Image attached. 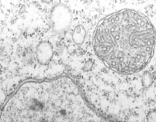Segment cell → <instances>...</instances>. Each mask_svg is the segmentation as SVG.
<instances>
[{"instance_id": "6da1fadb", "label": "cell", "mask_w": 156, "mask_h": 122, "mask_svg": "<svg viewBox=\"0 0 156 122\" xmlns=\"http://www.w3.org/2000/svg\"><path fill=\"white\" fill-rule=\"evenodd\" d=\"M155 35L146 16L122 10L98 23L94 35V51L112 71L131 74L143 69L153 58Z\"/></svg>"}, {"instance_id": "7a4b0ae2", "label": "cell", "mask_w": 156, "mask_h": 122, "mask_svg": "<svg viewBox=\"0 0 156 122\" xmlns=\"http://www.w3.org/2000/svg\"><path fill=\"white\" fill-rule=\"evenodd\" d=\"M51 21L53 30L61 32L70 26L72 22V14L69 9L64 5H58L52 10Z\"/></svg>"}, {"instance_id": "3957f363", "label": "cell", "mask_w": 156, "mask_h": 122, "mask_svg": "<svg viewBox=\"0 0 156 122\" xmlns=\"http://www.w3.org/2000/svg\"><path fill=\"white\" fill-rule=\"evenodd\" d=\"M53 56V48L48 42H42L38 44L36 49V58L40 64H47Z\"/></svg>"}, {"instance_id": "277c9868", "label": "cell", "mask_w": 156, "mask_h": 122, "mask_svg": "<svg viewBox=\"0 0 156 122\" xmlns=\"http://www.w3.org/2000/svg\"><path fill=\"white\" fill-rule=\"evenodd\" d=\"M85 36H86V31L83 25H79L75 27V30L72 33V39L74 42L77 45H80L84 42Z\"/></svg>"}, {"instance_id": "5b68a950", "label": "cell", "mask_w": 156, "mask_h": 122, "mask_svg": "<svg viewBox=\"0 0 156 122\" xmlns=\"http://www.w3.org/2000/svg\"><path fill=\"white\" fill-rule=\"evenodd\" d=\"M153 83V78L151 73L148 71H145L142 76V84L144 88H149Z\"/></svg>"}, {"instance_id": "8992f818", "label": "cell", "mask_w": 156, "mask_h": 122, "mask_svg": "<svg viewBox=\"0 0 156 122\" xmlns=\"http://www.w3.org/2000/svg\"><path fill=\"white\" fill-rule=\"evenodd\" d=\"M147 122H156V110H151L148 113Z\"/></svg>"}, {"instance_id": "52a82bcc", "label": "cell", "mask_w": 156, "mask_h": 122, "mask_svg": "<svg viewBox=\"0 0 156 122\" xmlns=\"http://www.w3.org/2000/svg\"><path fill=\"white\" fill-rule=\"evenodd\" d=\"M92 66H93L92 61L91 60H88L86 63H85L83 69L85 70V71H90V70L92 68Z\"/></svg>"}, {"instance_id": "ba28073f", "label": "cell", "mask_w": 156, "mask_h": 122, "mask_svg": "<svg viewBox=\"0 0 156 122\" xmlns=\"http://www.w3.org/2000/svg\"><path fill=\"white\" fill-rule=\"evenodd\" d=\"M155 39H156V37H155Z\"/></svg>"}]
</instances>
